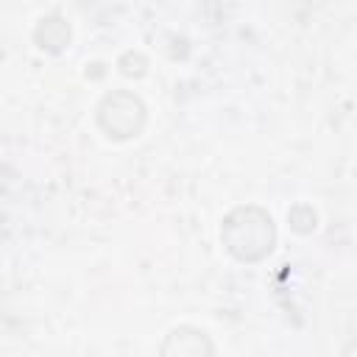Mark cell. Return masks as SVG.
Here are the masks:
<instances>
[{
    "label": "cell",
    "mask_w": 357,
    "mask_h": 357,
    "mask_svg": "<svg viewBox=\"0 0 357 357\" xmlns=\"http://www.w3.org/2000/svg\"><path fill=\"white\" fill-rule=\"evenodd\" d=\"M162 354H176V357H201V354H215L212 340L195 329V326H178L167 335V340L159 349Z\"/></svg>",
    "instance_id": "obj_3"
},
{
    "label": "cell",
    "mask_w": 357,
    "mask_h": 357,
    "mask_svg": "<svg viewBox=\"0 0 357 357\" xmlns=\"http://www.w3.org/2000/svg\"><path fill=\"white\" fill-rule=\"evenodd\" d=\"M287 220H290V226H293V231H298V234H310L312 229H315V212H312V206H307V204H296L290 212H287Z\"/></svg>",
    "instance_id": "obj_5"
},
{
    "label": "cell",
    "mask_w": 357,
    "mask_h": 357,
    "mask_svg": "<svg viewBox=\"0 0 357 357\" xmlns=\"http://www.w3.org/2000/svg\"><path fill=\"white\" fill-rule=\"evenodd\" d=\"M117 64H120V73L128 75V78H139V75H145V67H148L145 56H142V53H134V50H128L126 56H120Z\"/></svg>",
    "instance_id": "obj_6"
},
{
    "label": "cell",
    "mask_w": 357,
    "mask_h": 357,
    "mask_svg": "<svg viewBox=\"0 0 357 357\" xmlns=\"http://www.w3.org/2000/svg\"><path fill=\"white\" fill-rule=\"evenodd\" d=\"M220 240L234 259L259 262L276 245V226L265 209L248 204V206H237L226 215L223 229H220Z\"/></svg>",
    "instance_id": "obj_1"
},
{
    "label": "cell",
    "mask_w": 357,
    "mask_h": 357,
    "mask_svg": "<svg viewBox=\"0 0 357 357\" xmlns=\"http://www.w3.org/2000/svg\"><path fill=\"white\" fill-rule=\"evenodd\" d=\"M98 126L109 139H131L145 128V103L128 89H114L98 103Z\"/></svg>",
    "instance_id": "obj_2"
},
{
    "label": "cell",
    "mask_w": 357,
    "mask_h": 357,
    "mask_svg": "<svg viewBox=\"0 0 357 357\" xmlns=\"http://www.w3.org/2000/svg\"><path fill=\"white\" fill-rule=\"evenodd\" d=\"M33 39L42 50L47 53H61L67 45H70V25L64 22V17L59 14H50V17H42L36 31H33Z\"/></svg>",
    "instance_id": "obj_4"
}]
</instances>
